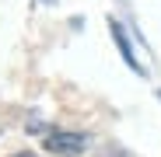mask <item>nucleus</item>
I'll use <instances>...</instances> for the list:
<instances>
[{
	"label": "nucleus",
	"instance_id": "nucleus-1",
	"mask_svg": "<svg viewBox=\"0 0 161 157\" xmlns=\"http://www.w3.org/2000/svg\"><path fill=\"white\" fill-rule=\"evenodd\" d=\"M42 143H46L49 154H56V157H77V154H84L91 147V136L88 133H49Z\"/></svg>",
	"mask_w": 161,
	"mask_h": 157
},
{
	"label": "nucleus",
	"instance_id": "nucleus-2",
	"mask_svg": "<svg viewBox=\"0 0 161 157\" xmlns=\"http://www.w3.org/2000/svg\"><path fill=\"white\" fill-rule=\"evenodd\" d=\"M109 32H112V39H116V45H119V52H123L126 66H130V70H137V73H144V66L137 63V56H133V49H130V39H126V32H123V24L109 18Z\"/></svg>",
	"mask_w": 161,
	"mask_h": 157
},
{
	"label": "nucleus",
	"instance_id": "nucleus-3",
	"mask_svg": "<svg viewBox=\"0 0 161 157\" xmlns=\"http://www.w3.org/2000/svg\"><path fill=\"white\" fill-rule=\"evenodd\" d=\"M14 157H35V154H14Z\"/></svg>",
	"mask_w": 161,
	"mask_h": 157
},
{
	"label": "nucleus",
	"instance_id": "nucleus-4",
	"mask_svg": "<svg viewBox=\"0 0 161 157\" xmlns=\"http://www.w3.org/2000/svg\"><path fill=\"white\" fill-rule=\"evenodd\" d=\"M42 4H56V0H42Z\"/></svg>",
	"mask_w": 161,
	"mask_h": 157
},
{
	"label": "nucleus",
	"instance_id": "nucleus-5",
	"mask_svg": "<svg viewBox=\"0 0 161 157\" xmlns=\"http://www.w3.org/2000/svg\"><path fill=\"white\" fill-rule=\"evenodd\" d=\"M158 94H161V91H158Z\"/></svg>",
	"mask_w": 161,
	"mask_h": 157
},
{
	"label": "nucleus",
	"instance_id": "nucleus-6",
	"mask_svg": "<svg viewBox=\"0 0 161 157\" xmlns=\"http://www.w3.org/2000/svg\"><path fill=\"white\" fill-rule=\"evenodd\" d=\"M116 157H119V154H116Z\"/></svg>",
	"mask_w": 161,
	"mask_h": 157
}]
</instances>
